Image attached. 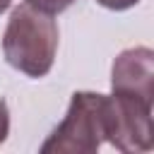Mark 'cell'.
Segmentation results:
<instances>
[{
	"label": "cell",
	"mask_w": 154,
	"mask_h": 154,
	"mask_svg": "<svg viewBox=\"0 0 154 154\" xmlns=\"http://www.w3.org/2000/svg\"><path fill=\"white\" fill-rule=\"evenodd\" d=\"M29 7H34V10H38V12H43V14H60L63 10H67L75 0H24Z\"/></svg>",
	"instance_id": "277c9868"
},
{
	"label": "cell",
	"mask_w": 154,
	"mask_h": 154,
	"mask_svg": "<svg viewBox=\"0 0 154 154\" xmlns=\"http://www.w3.org/2000/svg\"><path fill=\"white\" fill-rule=\"evenodd\" d=\"M108 94L75 91L63 123L41 144L43 154H94L108 142Z\"/></svg>",
	"instance_id": "7a4b0ae2"
},
{
	"label": "cell",
	"mask_w": 154,
	"mask_h": 154,
	"mask_svg": "<svg viewBox=\"0 0 154 154\" xmlns=\"http://www.w3.org/2000/svg\"><path fill=\"white\" fill-rule=\"evenodd\" d=\"M10 5H12V0H0V14H2V12H5Z\"/></svg>",
	"instance_id": "52a82bcc"
},
{
	"label": "cell",
	"mask_w": 154,
	"mask_h": 154,
	"mask_svg": "<svg viewBox=\"0 0 154 154\" xmlns=\"http://www.w3.org/2000/svg\"><path fill=\"white\" fill-rule=\"evenodd\" d=\"M58 51V24L26 2L14 7L2 36L5 60L26 77H43L51 72Z\"/></svg>",
	"instance_id": "6da1fadb"
},
{
	"label": "cell",
	"mask_w": 154,
	"mask_h": 154,
	"mask_svg": "<svg viewBox=\"0 0 154 154\" xmlns=\"http://www.w3.org/2000/svg\"><path fill=\"white\" fill-rule=\"evenodd\" d=\"M101 7H108V10H116V12H120V10H128V7H135L140 0H96Z\"/></svg>",
	"instance_id": "8992f818"
},
{
	"label": "cell",
	"mask_w": 154,
	"mask_h": 154,
	"mask_svg": "<svg viewBox=\"0 0 154 154\" xmlns=\"http://www.w3.org/2000/svg\"><path fill=\"white\" fill-rule=\"evenodd\" d=\"M113 94L154 103V53L144 46L123 51L111 67Z\"/></svg>",
	"instance_id": "3957f363"
},
{
	"label": "cell",
	"mask_w": 154,
	"mask_h": 154,
	"mask_svg": "<svg viewBox=\"0 0 154 154\" xmlns=\"http://www.w3.org/2000/svg\"><path fill=\"white\" fill-rule=\"evenodd\" d=\"M7 132H10V111H7V101L0 99V144L5 142Z\"/></svg>",
	"instance_id": "5b68a950"
}]
</instances>
